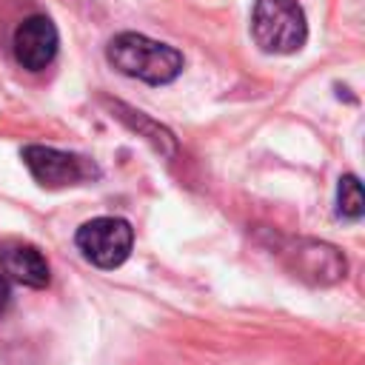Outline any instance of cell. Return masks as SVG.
<instances>
[{
    "label": "cell",
    "mask_w": 365,
    "mask_h": 365,
    "mask_svg": "<svg viewBox=\"0 0 365 365\" xmlns=\"http://www.w3.org/2000/svg\"><path fill=\"white\" fill-rule=\"evenodd\" d=\"M251 34L265 54H294L308 40V20L297 0H254Z\"/></svg>",
    "instance_id": "7a4b0ae2"
},
{
    "label": "cell",
    "mask_w": 365,
    "mask_h": 365,
    "mask_svg": "<svg viewBox=\"0 0 365 365\" xmlns=\"http://www.w3.org/2000/svg\"><path fill=\"white\" fill-rule=\"evenodd\" d=\"M9 302H11V285H9V277L0 274V314L9 308Z\"/></svg>",
    "instance_id": "30bf717a"
},
{
    "label": "cell",
    "mask_w": 365,
    "mask_h": 365,
    "mask_svg": "<svg viewBox=\"0 0 365 365\" xmlns=\"http://www.w3.org/2000/svg\"><path fill=\"white\" fill-rule=\"evenodd\" d=\"M114 108H117V111H123V114H117V117H120L123 123H128L131 128H137L140 134H145V140H151L157 151H163L165 157H171V154H174V137H171L163 125L151 123L143 111H131V108H125V106H120V103H114Z\"/></svg>",
    "instance_id": "ba28073f"
},
{
    "label": "cell",
    "mask_w": 365,
    "mask_h": 365,
    "mask_svg": "<svg viewBox=\"0 0 365 365\" xmlns=\"http://www.w3.org/2000/svg\"><path fill=\"white\" fill-rule=\"evenodd\" d=\"M0 271L26 288H46L51 279L48 262L40 254V248L23 240L0 242Z\"/></svg>",
    "instance_id": "52a82bcc"
},
{
    "label": "cell",
    "mask_w": 365,
    "mask_h": 365,
    "mask_svg": "<svg viewBox=\"0 0 365 365\" xmlns=\"http://www.w3.org/2000/svg\"><path fill=\"white\" fill-rule=\"evenodd\" d=\"M14 60L26 71H43L57 57L60 34L46 14H31L14 29Z\"/></svg>",
    "instance_id": "8992f818"
},
{
    "label": "cell",
    "mask_w": 365,
    "mask_h": 365,
    "mask_svg": "<svg viewBox=\"0 0 365 365\" xmlns=\"http://www.w3.org/2000/svg\"><path fill=\"white\" fill-rule=\"evenodd\" d=\"M23 163L43 188H68L100 177V168L88 157L74 151H60L51 145H26Z\"/></svg>",
    "instance_id": "277c9868"
},
{
    "label": "cell",
    "mask_w": 365,
    "mask_h": 365,
    "mask_svg": "<svg viewBox=\"0 0 365 365\" xmlns=\"http://www.w3.org/2000/svg\"><path fill=\"white\" fill-rule=\"evenodd\" d=\"M74 242L91 265L111 271L128 259L134 245V231L123 217H97L77 228Z\"/></svg>",
    "instance_id": "3957f363"
},
{
    "label": "cell",
    "mask_w": 365,
    "mask_h": 365,
    "mask_svg": "<svg viewBox=\"0 0 365 365\" xmlns=\"http://www.w3.org/2000/svg\"><path fill=\"white\" fill-rule=\"evenodd\" d=\"M277 251L282 254L285 265L311 285H334L348 271V262L339 254V248L319 240H288Z\"/></svg>",
    "instance_id": "5b68a950"
},
{
    "label": "cell",
    "mask_w": 365,
    "mask_h": 365,
    "mask_svg": "<svg viewBox=\"0 0 365 365\" xmlns=\"http://www.w3.org/2000/svg\"><path fill=\"white\" fill-rule=\"evenodd\" d=\"M336 211L345 220H359L365 211V200H362V185L354 174H345L339 180V191H336Z\"/></svg>",
    "instance_id": "9c48e42d"
},
{
    "label": "cell",
    "mask_w": 365,
    "mask_h": 365,
    "mask_svg": "<svg viewBox=\"0 0 365 365\" xmlns=\"http://www.w3.org/2000/svg\"><path fill=\"white\" fill-rule=\"evenodd\" d=\"M106 57L120 74L143 80L148 86H165L182 74V54L174 46L137 31H123L111 37Z\"/></svg>",
    "instance_id": "6da1fadb"
}]
</instances>
